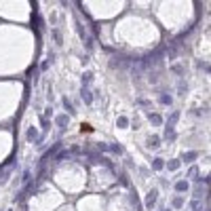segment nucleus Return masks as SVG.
I'll return each instance as SVG.
<instances>
[{
    "mask_svg": "<svg viewBox=\"0 0 211 211\" xmlns=\"http://www.w3.org/2000/svg\"><path fill=\"white\" fill-rule=\"evenodd\" d=\"M148 146H150V148H156V146H161V137H158V135H152V137L148 139Z\"/></svg>",
    "mask_w": 211,
    "mask_h": 211,
    "instance_id": "nucleus-9",
    "label": "nucleus"
},
{
    "mask_svg": "<svg viewBox=\"0 0 211 211\" xmlns=\"http://www.w3.org/2000/svg\"><path fill=\"white\" fill-rule=\"evenodd\" d=\"M91 80H93V72H84V74H83V83H84V87L91 83Z\"/></svg>",
    "mask_w": 211,
    "mask_h": 211,
    "instance_id": "nucleus-17",
    "label": "nucleus"
},
{
    "mask_svg": "<svg viewBox=\"0 0 211 211\" xmlns=\"http://www.w3.org/2000/svg\"><path fill=\"white\" fill-rule=\"evenodd\" d=\"M108 150H112L114 154H123V148H121L118 144H110V146H108Z\"/></svg>",
    "mask_w": 211,
    "mask_h": 211,
    "instance_id": "nucleus-15",
    "label": "nucleus"
},
{
    "mask_svg": "<svg viewBox=\"0 0 211 211\" xmlns=\"http://www.w3.org/2000/svg\"><path fill=\"white\" fill-rule=\"evenodd\" d=\"M53 40L57 42V44H61V36H59V32H57V30H53Z\"/></svg>",
    "mask_w": 211,
    "mask_h": 211,
    "instance_id": "nucleus-21",
    "label": "nucleus"
},
{
    "mask_svg": "<svg viewBox=\"0 0 211 211\" xmlns=\"http://www.w3.org/2000/svg\"><path fill=\"white\" fill-rule=\"evenodd\" d=\"M161 104H165V106H171V104H173V99H171L169 93H163V95H161Z\"/></svg>",
    "mask_w": 211,
    "mask_h": 211,
    "instance_id": "nucleus-13",
    "label": "nucleus"
},
{
    "mask_svg": "<svg viewBox=\"0 0 211 211\" xmlns=\"http://www.w3.org/2000/svg\"><path fill=\"white\" fill-rule=\"evenodd\" d=\"M179 165H182V161H179V158H171L169 163H165V167H167L169 171H177Z\"/></svg>",
    "mask_w": 211,
    "mask_h": 211,
    "instance_id": "nucleus-4",
    "label": "nucleus"
},
{
    "mask_svg": "<svg viewBox=\"0 0 211 211\" xmlns=\"http://www.w3.org/2000/svg\"><path fill=\"white\" fill-rule=\"evenodd\" d=\"M150 123H152L154 127L163 125V116H161V114H154V112H152V114H150Z\"/></svg>",
    "mask_w": 211,
    "mask_h": 211,
    "instance_id": "nucleus-5",
    "label": "nucleus"
},
{
    "mask_svg": "<svg viewBox=\"0 0 211 211\" xmlns=\"http://www.w3.org/2000/svg\"><path fill=\"white\" fill-rule=\"evenodd\" d=\"M61 104H63V108H66L70 114H74V112H76V110L72 108V104H70V99H68V97H63V101H61Z\"/></svg>",
    "mask_w": 211,
    "mask_h": 211,
    "instance_id": "nucleus-14",
    "label": "nucleus"
},
{
    "mask_svg": "<svg viewBox=\"0 0 211 211\" xmlns=\"http://www.w3.org/2000/svg\"><path fill=\"white\" fill-rule=\"evenodd\" d=\"M40 127H42V131H49V127H51L49 118H40Z\"/></svg>",
    "mask_w": 211,
    "mask_h": 211,
    "instance_id": "nucleus-19",
    "label": "nucleus"
},
{
    "mask_svg": "<svg viewBox=\"0 0 211 211\" xmlns=\"http://www.w3.org/2000/svg\"><path fill=\"white\" fill-rule=\"evenodd\" d=\"M116 127H118V129H127V127H129V118H125V116H121V118L116 121Z\"/></svg>",
    "mask_w": 211,
    "mask_h": 211,
    "instance_id": "nucleus-12",
    "label": "nucleus"
},
{
    "mask_svg": "<svg viewBox=\"0 0 211 211\" xmlns=\"http://www.w3.org/2000/svg\"><path fill=\"white\" fill-rule=\"evenodd\" d=\"M173 72H175V74H184V70H182V66H173Z\"/></svg>",
    "mask_w": 211,
    "mask_h": 211,
    "instance_id": "nucleus-22",
    "label": "nucleus"
},
{
    "mask_svg": "<svg viewBox=\"0 0 211 211\" xmlns=\"http://www.w3.org/2000/svg\"><path fill=\"white\" fill-rule=\"evenodd\" d=\"M137 106H139V108H150V101H148V99H139Z\"/></svg>",
    "mask_w": 211,
    "mask_h": 211,
    "instance_id": "nucleus-20",
    "label": "nucleus"
},
{
    "mask_svg": "<svg viewBox=\"0 0 211 211\" xmlns=\"http://www.w3.org/2000/svg\"><path fill=\"white\" fill-rule=\"evenodd\" d=\"M188 188H190V186H188V182H186V179H182V182H177V184H175V190H177V192H186Z\"/></svg>",
    "mask_w": 211,
    "mask_h": 211,
    "instance_id": "nucleus-7",
    "label": "nucleus"
},
{
    "mask_svg": "<svg viewBox=\"0 0 211 211\" xmlns=\"http://www.w3.org/2000/svg\"><path fill=\"white\" fill-rule=\"evenodd\" d=\"M156 196H158V190H156V188L150 190V192L146 194V207H148V209H154V205H156Z\"/></svg>",
    "mask_w": 211,
    "mask_h": 211,
    "instance_id": "nucleus-1",
    "label": "nucleus"
},
{
    "mask_svg": "<svg viewBox=\"0 0 211 211\" xmlns=\"http://www.w3.org/2000/svg\"><path fill=\"white\" fill-rule=\"evenodd\" d=\"M171 207H173V209H182V207H184V199H182V196H175V199L171 201Z\"/></svg>",
    "mask_w": 211,
    "mask_h": 211,
    "instance_id": "nucleus-8",
    "label": "nucleus"
},
{
    "mask_svg": "<svg viewBox=\"0 0 211 211\" xmlns=\"http://www.w3.org/2000/svg\"><path fill=\"white\" fill-rule=\"evenodd\" d=\"M182 158H184L186 163H192V161H196V158H199V154H196V152H186Z\"/></svg>",
    "mask_w": 211,
    "mask_h": 211,
    "instance_id": "nucleus-10",
    "label": "nucleus"
},
{
    "mask_svg": "<svg viewBox=\"0 0 211 211\" xmlns=\"http://www.w3.org/2000/svg\"><path fill=\"white\" fill-rule=\"evenodd\" d=\"M165 137H167V141H173V139H175V133H173L171 127H167V135H165Z\"/></svg>",
    "mask_w": 211,
    "mask_h": 211,
    "instance_id": "nucleus-18",
    "label": "nucleus"
},
{
    "mask_svg": "<svg viewBox=\"0 0 211 211\" xmlns=\"http://www.w3.org/2000/svg\"><path fill=\"white\" fill-rule=\"evenodd\" d=\"M70 123V116L68 114H59V116H55V125L59 127V129H66Z\"/></svg>",
    "mask_w": 211,
    "mask_h": 211,
    "instance_id": "nucleus-2",
    "label": "nucleus"
},
{
    "mask_svg": "<svg viewBox=\"0 0 211 211\" xmlns=\"http://www.w3.org/2000/svg\"><path fill=\"white\" fill-rule=\"evenodd\" d=\"M80 95H83L84 104H93V93H91L87 87H83V89H80Z\"/></svg>",
    "mask_w": 211,
    "mask_h": 211,
    "instance_id": "nucleus-3",
    "label": "nucleus"
},
{
    "mask_svg": "<svg viewBox=\"0 0 211 211\" xmlns=\"http://www.w3.org/2000/svg\"><path fill=\"white\" fill-rule=\"evenodd\" d=\"M177 118H179V112H173V114L169 116V125H167V127H171V129H173V125H175V121H177Z\"/></svg>",
    "mask_w": 211,
    "mask_h": 211,
    "instance_id": "nucleus-16",
    "label": "nucleus"
},
{
    "mask_svg": "<svg viewBox=\"0 0 211 211\" xmlns=\"http://www.w3.org/2000/svg\"><path fill=\"white\" fill-rule=\"evenodd\" d=\"M152 167L156 169V171H161V169H165V161L163 158H154L152 161Z\"/></svg>",
    "mask_w": 211,
    "mask_h": 211,
    "instance_id": "nucleus-11",
    "label": "nucleus"
},
{
    "mask_svg": "<svg viewBox=\"0 0 211 211\" xmlns=\"http://www.w3.org/2000/svg\"><path fill=\"white\" fill-rule=\"evenodd\" d=\"M26 137H28V141H36V137H38V131H36L34 127H30V129H28V135H26Z\"/></svg>",
    "mask_w": 211,
    "mask_h": 211,
    "instance_id": "nucleus-6",
    "label": "nucleus"
}]
</instances>
